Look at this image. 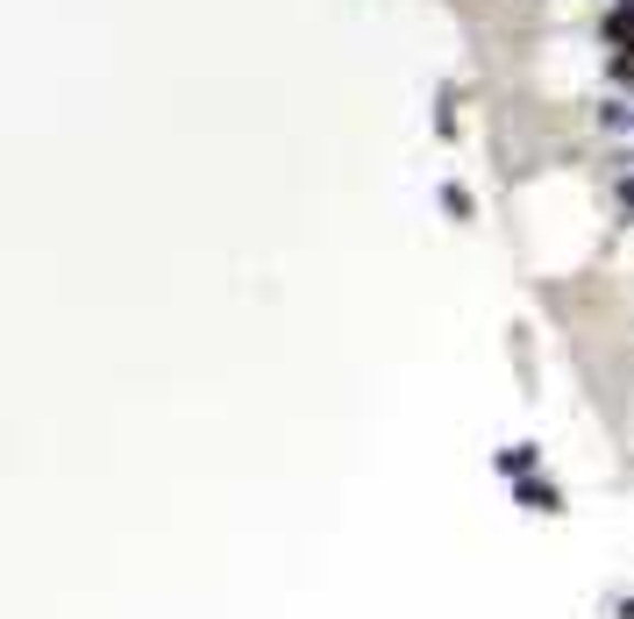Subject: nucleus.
<instances>
[{
	"label": "nucleus",
	"instance_id": "nucleus-5",
	"mask_svg": "<svg viewBox=\"0 0 634 619\" xmlns=\"http://www.w3.org/2000/svg\"><path fill=\"white\" fill-rule=\"evenodd\" d=\"M606 36H613V43H634V8H613V22H606Z\"/></svg>",
	"mask_w": 634,
	"mask_h": 619
},
{
	"label": "nucleus",
	"instance_id": "nucleus-6",
	"mask_svg": "<svg viewBox=\"0 0 634 619\" xmlns=\"http://www.w3.org/2000/svg\"><path fill=\"white\" fill-rule=\"evenodd\" d=\"M621 207H627V214H634V178H627V186H621Z\"/></svg>",
	"mask_w": 634,
	"mask_h": 619
},
{
	"label": "nucleus",
	"instance_id": "nucleus-2",
	"mask_svg": "<svg viewBox=\"0 0 634 619\" xmlns=\"http://www.w3.org/2000/svg\"><path fill=\"white\" fill-rule=\"evenodd\" d=\"M500 471L513 477V485H521V477L542 471V449H535V442H506V449H500Z\"/></svg>",
	"mask_w": 634,
	"mask_h": 619
},
{
	"label": "nucleus",
	"instance_id": "nucleus-4",
	"mask_svg": "<svg viewBox=\"0 0 634 619\" xmlns=\"http://www.w3.org/2000/svg\"><path fill=\"white\" fill-rule=\"evenodd\" d=\"M442 207H449L457 221H471V214H478V207H471V192H463V186H442Z\"/></svg>",
	"mask_w": 634,
	"mask_h": 619
},
{
	"label": "nucleus",
	"instance_id": "nucleus-3",
	"mask_svg": "<svg viewBox=\"0 0 634 619\" xmlns=\"http://www.w3.org/2000/svg\"><path fill=\"white\" fill-rule=\"evenodd\" d=\"M599 129H634V108L627 100H599Z\"/></svg>",
	"mask_w": 634,
	"mask_h": 619
},
{
	"label": "nucleus",
	"instance_id": "nucleus-1",
	"mask_svg": "<svg viewBox=\"0 0 634 619\" xmlns=\"http://www.w3.org/2000/svg\"><path fill=\"white\" fill-rule=\"evenodd\" d=\"M513 498H521V512H564V491H556L549 477H521Z\"/></svg>",
	"mask_w": 634,
	"mask_h": 619
},
{
	"label": "nucleus",
	"instance_id": "nucleus-7",
	"mask_svg": "<svg viewBox=\"0 0 634 619\" xmlns=\"http://www.w3.org/2000/svg\"><path fill=\"white\" fill-rule=\"evenodd\" d=\"M621 619H634V598H621Z\"/></svg>",
	"mask_w": 634,
	"mask_h": 619
}]
</instances>
